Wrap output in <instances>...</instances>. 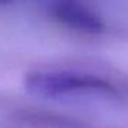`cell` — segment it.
Segmentation results:
<instances>
[{
    "label": "cell",
    "mask_w": 128,
    "mask_h": 128,
    "mask_svg": "<svg viewBox=\"0 0 128 128\" xmlns=\"http://www.w3.org/2000/svg\"><path fill=\"white\" fill-rule=\"evenodd\" d=\"M10 2H12V0H0V4H8Z\"/></svg>",
    "instance_id": "3957f363"
},
{
    "label": "cell",
    "mask_w": 128,
    "mask_h": 128,
    "mask_svg": "<svg viewBox=\"0 0 128 128\" xmlns=\"http://www.w3.org/2000/svg\"><path fill=\"white\" fill-rule=\"evenodd\" d=\"M51 15L61 25L81 33L98 34L105 29L100 15L83 0H55Z\"/></svg>",
    "instance_id": "7a4b0ae2"
},
{
    "label": "cell",
    "mask_w": 128,
    "mask_h": 128,
    "mask_svg": "<svg viewBox=\"0 0 128 128\" xmlns=\"http://www.w3.org/2000/svg\"><path fill=\"white\" fill-rule=\"evenodd\" d=\"M26 88L40 96L56 98L73 94H116L109 80L73 70H36L26 76Z\"/></svg>",
    "instance_id": "6da1fadb"
}]
</instances>
